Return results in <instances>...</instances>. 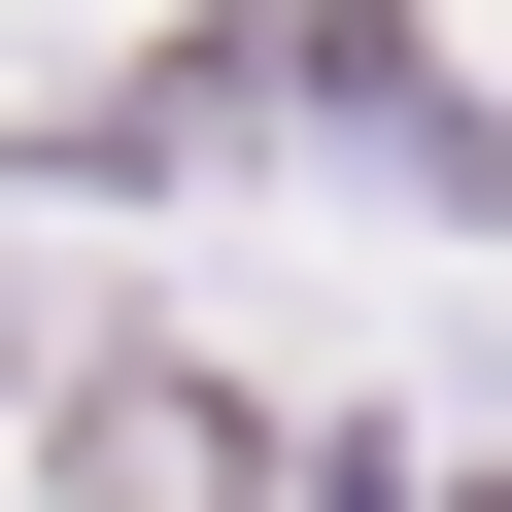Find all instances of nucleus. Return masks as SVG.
Instances as JSON below:
<instances>
[{"mask_svg": "<svg viewBox=\"0 0 512 512\" xmlns=\"http://www.w3.org/2000/svg\"><path fill=\"white\" fill-rule=\"evenodd\" d=\"M35 478H69V512H274V410H239V376H171V342H103Z\"/></svg>", "mask_w": 512, "mask_h": 512, "instance_id": "1", "label": "nucleus"}]
</instances>
